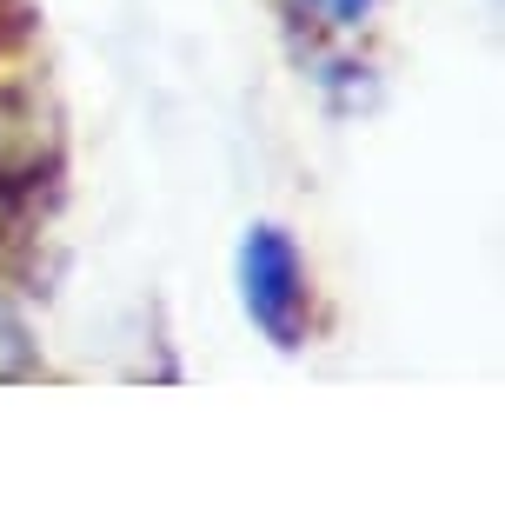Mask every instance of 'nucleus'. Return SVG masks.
Segmentation results:
<instances>
[{"label":"nucleus","mask_w":505,"mask_h":512,"mask_svg":"<svg viewBox=\"0 0 505 512\" xmlns=\"http://www.w3.org/2000/svg\"><path fill=\"white\" fill-rule=\"evenodd\" d=\"M306 7H319L333 27H359V20L373 14V0H306Z\"/></svg>","instance_id":"f03ea898"},{"label":"nucleus","mask_w":505,"mask_h":512,"mask_svg":"<svg viewBox=\"0 0 505 512\" xmlns=\"http://www.w3.org/2000/svg\"><path fill=\"white\" fill-rule=\"evenodd\" d=\"M240 293H246V313L273 346H293L300 340V306H306V273H300V253L280 227H253L240 247Z\"/></svg>","instance_id":"f257e3e1"}]
</instances>
